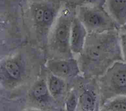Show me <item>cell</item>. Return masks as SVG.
I'll return each mask as SVG.
<instances>
[{
	"label": "cell",
	"mask_w": 126,
	"mask_h": 111,
	"mask_svg": "<svg viewBox=\"0 0 126 111\" xmlns=\"http://www.w3.org/2000/svg\"><path fill=\"white\" fill-rule=\"evenodd\" d=\"M103 83L110 99L126 95V62L123 60L115 62L106 72Z\"/></svg>",
	"instance_id": "6da1fadb"
},
{
	"label": "cell",
	"mask_w": 126,
	"mask_h": 111,
	"mask_svg": "<svg viewBox=\"0 0 126 111\" xmlns=\"http://www.w3.org/2000/svg\"><path fill=\"white\" fill-rule=\"evenodd\" d=\"M70 11L65 9L57 20L51 33L52 44L62 52L68 51L73 19Z\"/></svg>",
	"instance_id": "7a4b0ae2"
},
{
	"label": "cell",
	"mask_w": 126,
	"mask_h": 111,
	"mask_svg": "<svg viewBox=\"0 0 126 111\" xmlns=\"http://www.w3.org/2000/svg\"><path fill=\"white\" fill-rule=\"evenodd\" d=\"M78 18L86 28L104 30L113 26V22L108 15L96 6L81 7Z\"/></svg>",
	"instance_id": "3957f363"
},
{
	"label": "cell",
	"mask_w": 126,
	"mask_h": 111,
	"mask_svg": "<svg viewBox=\"0 0 126 111\" xmlns=\"http://www.w3.org/2000/svg\"><path fill=\"white\" fill-rule=\"evenodd\" d=\"M87 35V28L79 19L75 17L73 19L70 38V47L75 52H80L83 47Z\"/></svg>",
	"instance_id": "277c9868"
},
{
	"label": "cell",
	"mask_w": 126,
	"mask_h": 111,
	"mask_svg": "<svg viewBox=\"0 0 126 111\" xmlns=\"http://www.w3.org/2000/svg\"><path fill=\"white\" fill-rule=\"evenodd\" d=\"M48 66L52 73L60 78L69 77L78 72L77 64L74 60H51Z\"/></svg>",
	"instance_id": "5b68a950"
},
{
	"label": "cell",
	"mask_w": 126,
	"mask_h": 111,
	"mask_svg": "<svg viewBox=\"0 0 126 111\" xmlns=\"http://www.w3.org/2000/svg\"><path fill=\"white\" fill-rule=\"evenodd\" d=\"M107 7L112 19L117 25L126 23V0H106Z\"/></svg>",
	"instance_id": "8992f818"
},
{
	"label": "cell",
	"mask_w": 126,
	"mask_h": 111,
	"mask_svg": "<svg viewBox=\"0 0 126 111\" xmlns=\"http://www.w3.org/2000/svg\"><path fill=\"white\" fill-rule=\"evenodd\" d=\"M103 111H126V95H120L113 97L105 103Z\"/></svg>",
	"instance_id": "52a82bcc"
},
{
	"label": "cell",
	"mask_w": 126,
	"mask_h": 111,
	"mask_svg": "<svg viewBox=\"0 0 126 111\" xmlns=\"http://www.w3.org/2000/svg\"><path fill=\"white\" fill-rule=\"evenodd\" d=\"M64 82L59 77L52 74L49 77L48 87L50 93L54 98L58 97L63 92Z\"/></svg>",
	"instance_id": "ba28073f"
},
{
	"label": "cell",
	"mask_w": 126,
	"mask_h": 111,
	"mask_svg": "<svg viewBox=\"0 0 126 111\" xmlns=\"http://www.w3.org/2000/svg\"><path fill=\"white\" fill-rule=\"evenodd\" d=\"M49 91L46 83L44 81H40L33 86L32 91V95L37 101L44 102L49 97Z\"/></svg>",
	"instance_id": "9c48e42d"
},
{
	"label": "cell",
	"mask_w": 126,
	"mask_h": 111,
	"mask_svg": "<svg viewBox=\"0 0 126 111\" xmlns=\"http://www.w3.org/2000/svg\"><path fill=\"white\" fill-rule=\"evenodd\" d=\"M79 101L81 108L83 111H91L94 110L96 97L93 92L89 90H85L80 95Z\"/></svg>",
	"instance_id": "30bf717a"
},
{
	"label": "cell",
	"mask_w": 126,
	"mask_h": 111,
	"mask_svg": "<svg viewBox=\"0 0 126 111\" xmlns=\"http://www.w3.org/2000/svg\"><path fill=\"white\" fill-rule=\"evenodd\" d=\"M47 2H40L33 6V17L36 25L39 28H44V14Z\"/></svg>",
	"instance_id": "8fae6325"
},
{
	"label": "cell",
	"mask_w": 126,
	"mask_h": 111,
	"mask_svg": "<svg viewBox=\"0 0 126 111\" xmlns=\"http://www.w3.org/2000/svg\"><path fill=\"white\" fill-rule=\"evenodd\" d=\"M4 70L8 76L11 79L17 80L21 77V69L17 62L8 60L4 64Z\"/></svg>",
	"instance_id": "7c38bea8"
},
{
	"label": "cell",
	"mask_w": 126,
	"mask_h": 111,
	"mask_svg": "<svg viewBox=\"0 0 126 111\" xmlns=\"http://www.w3.org/2000/svg\"><path fill=\"white\" fill-rule=\"evenodd\" d=\"M119 43L123 60L126 62V33L123 32L120 34Z\"/></svg>",
	"instance_id": "4fadbf2b"
},
{
	"label": "cell",
	"mask_w": 126,
	"mask_h": 111,
	"mask_svg": "<svg viewBox=\"0 0 126 111\" xmlns=\"http://www.w3.org/2000/svg\"><path fill=\"white\" fill-rule=\"evenodd\" d=\"M78 103V98L75 93L70 94L66 101V109L68 111H74L75 110Z\"/></svg>",
	"instance_id": "5bb4252c"
},
{
	"label": "cell",
	"mask_w": 126,
	"mask_h": 111,
	"mask_svg": "<svg viewBox=\"0 0 126 111\" xmlns=\"http://www.w3.org/2000/svg\"><path fill=\"white\" fill-rule=\"evenodd\" d=\"M106 0H82V1L88 4L97 5L103 3Z\"/></svg>",
	"instance_id": "9a60e30c"
},
{
	"label": "cell",
	"mask_w": 126,
	"mask_h": 111,
	"mask_svg": "<svg viewBox=\"0 0 126 111\" xmlns=\"http://www.w3.org/2000/svg\"><path fill=\"white\" fill-rule=\"evenodd\" d=\"M122 30H123V32H125L126 33V23L125 24H124L122 27H121Z\"/></svg>",
	"instance_id": "2e32d148"
}]
</instances>
